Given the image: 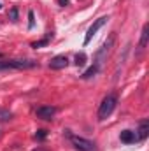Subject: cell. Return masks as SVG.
Masks as SVG:
<instances>
[{"instance_id": "obj_1", "label": "cell", "mask_w": 149, "mask_h": 151, "mask_svg": "<svg viewBox=\"0 0 149 151\" xmlns=\"http://www.w3.org/2000/svg\"><path fill=\"white\" fill-rule=\"evenodd\" d=\"M114 44H116V34H111L109 39H107V40L98 47V51L95 53V62H93V65H97L98 69L104 67V63L107 62V58H109V55H111Z\"/></svg>"}, {"instance_id": "obj_2", "label": "cell", "mask_w": 149, "mask_h": 151, "mask_svg": "<svg viewBox=\"0 0 149 151\" xmlns=\"http://www.w3.org/2000/svg\"><path fill=\"white\" fill-rule=\"evenodd\" d=\"M116 104H117L116 93H109L107 97H104V100H102V104H100V107H98V119H100V121L107 119L112 114V111L116 109Z\"/></svg>"}, {"instance_id": "obj_3", "label": "cell", "mask_w": 149, "mask_h": 151, "mask_svg": "<svg viewBox=\"0 0 149 151\" xmlns=\"http://www.w3.org/2000/svg\"><path fill=\"white\" fill-rule=\"evenodd\" d=\"M39 63L34 60H0V70H9V69H34Z\"/></svg>"}, {"instance_id": "obj_4", "label": "cell", "mask_w": 149, "mask_h": 151, "mask_svg": "<svg viewBox=\"0 0 149 151\" xmlns=\"http://www.w3.org/2000/svg\"><path fill=\"white\" fill-rule=\"evenodd\" d=\"M67 135H69V141L72 142L77 151H97V144L90 139H84V137H79V135H74L67 130Z\"/></svg>"}, {"instance_id": "obj_5", "label": "cell", "mask_w": 149, "mask_h": 151, "mask_svg": "<svg viewBox=\"0 0 149 151\" xmlns=\"http://www.w3.org/2000/svg\"><path fill=\"white\" fill-rule=\"evenodd\" d=\"M107 21H109V16L98 18V19H97V21H95V23H93V25H91L90 28H88V34H86V37H84V46L91 42L93 35H95V34H97V32H98V30H100V28H102V27H104L105 23H107Z\"/></svg>"}, {"instance_id": "obj_6", "label": "cell", "mask_w": 149, "mask_h": 151, "mask_svg": "<svg viewBox=\"0 0 149 151\" xmlns=\"http://www.w3.org/2000/svg\"><path fill=\"white\" fill-rule=\"evenodd\" d=\"M35 114H37V118L44 119V121H51L54 118V114H56V107H53V106H40V107H37Z\"/></svg>"}, {"instance_id": "obj_7", "label": "cell", "mask_w": 149, "mask_h": 151, "mask_svg": "<svg viewBox=\"0 0 149 151\" xmlns=\"http://www.w3.org/2000/svg\"><path fill=\"white\" fill-rule=\"evenodd\" d=\"M67 65H69L67 55H56V56L51 58V62H49V69H53V70H62V69H65Z\"/></svg>"}, {"instance_id": "obj_8", "label": "cell", "mask_w": 149, "mask_h": 151, "mask_svg": "<svg viewBox=\"0 0 149 151\" xmlns=\"http://www.w3.org/2000/svg\"><path fill=\"white\" fill-rule=\"evenodd\" d=\"M119 139H121V142H125V144H133V142L139 141V135H137V132H133V130H123V132L119 134Z\"/></svg>"}, {"instance_id": "obj_9", "label": "cell", "mask_w": 149, "mask_h": 151, "mask_svg": "<svg viewBox=\"0 0 149 151\" xmlns=\"http://www.w3.org/2000/svg\"><path fill=\"white\" fill-rule=\"evenodd\" d=\"M137 132H139V134H137V135H139V141H144V139L148 137V132H149V121L148 119L140 121V128H139Z\"/></svg>"}, {"instance_id": "obj_10", "label": "cell", "mask_w": 149, "mask_h": 151, "mask_svg": "<svg viewBox=\"0 0 149 151\" xmlns=\"http://www.w3.org/2000/svg\"><path fill=\"white\" fill-rule=\"evenodd\" d=\"M148 37H149V25H144L142 28V35H140V42H139V47L144 49L146 44H148Z\"/></svg>"}, {"instance_id": "obj_11", "label": "cell", "mask_w": 149, "mask_h": 151, "mask_svg": "<svg viewBox=\"0 0 149 151\" xmlns=\"http://www.w3.org/2000/svg\"><path fill=\"white\" fill-rule=\"evenodd\" d=\"M98 70H100V69H98L97 65H91L88 70H84V74L81 76V77H82V79H90V77H93V76L98 74Z\"/></svg>"}, {"instance_id": "obj_12", "label": "cell", "mask_w": 149, "mask_h": 151, "mask_svg": "<svg viewBox=\"0 0 149 151\" xmlns=\"http://www.w3.org/2000/svg\"><path fill=\"white\" fill-rule=\"evenodd\" d=\"M12 116H14V114L11 113V111H7V109H2V107H0V121H4V123H5V121H11V119H12Z\"/></svg>"}, {"instance_id": "obj_13", "label": "cell", "mask_w": 149, "mask_h": 151, "mask_svg": "<svg viewBox=\"0 0 149 151\" xmlns=\"http://www.w3.org/2000/svg\"><path fill=\"white\" fill-rule=\"evenodd\" d=\"M84 63H86V55H84V53H79V55L75 56V65H77V67H84Z\"/></svg>"}, {"instance_id": "obj_14", "label": "cell", "mask_w": 149, "mask_h": 151, "mask_svg": "<svg viewBox=\"0 0 149 151\" xmlns=\"http://www.w3.org/2000/svg\"><path fill=\"white\" fill-rule=\"evenodd\" d=\"M46 44H49V37H46V39H42V40H39V42H34L32 44V47H42V46H46Z\"/></svg>"}, {"instance_id": "obj_15", "label": "cell", "mask_w": 149, "mask_h": 151, "mask_svg": "<svg viewBox=\"0 0 149 151\" xmlns=\"http://www.w3.org/2000/svg\"><path fill=\"white\" fill-rule=\"evenodd\" d=\"M9 18H11L12 21H18V9H16V7H12V9L9 11Z\"/></svg>"}, {"instance_id": "obj_16", "label": "cell", "mask_w": 149, "mask_h": 151, "mask_svg": "<svg viewBox=\"0 0 149 151\" xmlns=\"http://www.w3.org/2000/svg\"><path fill=\"white\" fill-rule=\"evenodd\" d=\"M46 135H47V132H46V130H37L35 139H39V141H44V139H46Z\"/></svg>"}, {"instance_id": "obj_17", "label": "cell", "mask_w": 149, "mask_h": 151, "mask_svg": "<svg viewBox=\"0 0 149 151\" xmlns=\"http://www.w3.org/2000/svg\"><path fill=\"white\" fill-rule=\"evenodd\" d=\"M28 19H30V21H28V28H34V12H32V11L28 12Z\"/></svg>"}, {"instance_id": "obj_18", "label": "cell", "mask_w": 149, "mask_h": 151, "mask_svg": "<svg viewBox=\"0 0 149 151\" xmlns=\"http://www.w3.org/2000/svg\"><path fill=\"white\" fill-rule=\"evenodd\" d=\"M58 4H60L62 7H65V5H69V0H58Z\"/></svg>"}, {"instance_id": "obj_19", "label": "cell", "mask_w": 149, "mask_h": 151, "mask_svg": "<svg viewBox=\"0 0 149 151\" xmlns=\"http://www.w3.org/2000/svg\"><path fill=\"white\" fill-rule=\"evenodd\" d=\"M35 151H44V150H35Z\"/></svg>"}, {"instance_id": "obj_20", "label": "cell", "mask_w": 149, "mask_h": 151, "mask_svg": "<svg viewBox=\"0 0 149 151\" xmlns=\"http://www.w3.org/2000/svg\"><path fill=\"white\" fill-rule=\"evenodd\" d=\"M0 56H2V53H0Z\"/></svg>"}, {"instance_id": "obj_21", "label": "cell", "mask_w": 149, "mask_h": 151, "mask_svg": "<svg viewBox=\"0 0 149 151\" xmlns=\"http://www.w3.org/2000/svg\"><path fill=\"white\" fill-rule=\"evenodd\" d=\"M0 7H2V5H0Z\"/></svg>"}]
</instances>
